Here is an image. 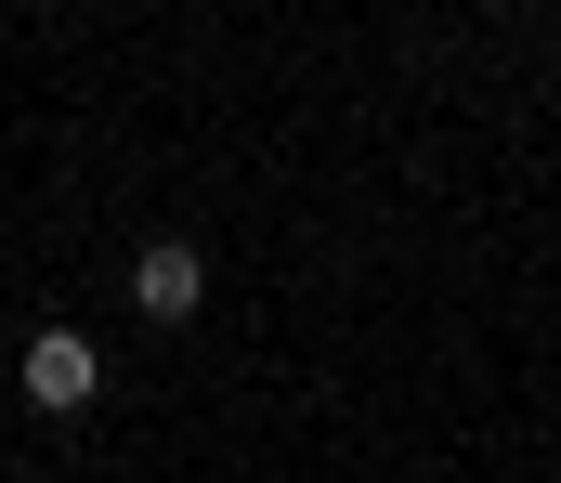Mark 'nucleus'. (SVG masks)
<instances>
[{
    "label": "nucleus",
    "mask_w": 561,
    "mask_h": 483,
    "mask_svg": "<svg viewBox=\"0 0 561 483\" xmlns=\"http://www.w3.org/2000/svg\"><path fill=\"white\" fill-rule=\"evenodd\" d=\"M131 301H144V326H183L209 301V262H196L183 235H157V249H131Z\"/></svg>",
    "instance_id": "obj_2"
},
{
    "label": "nucleus",
    "mask_w": 561,
    "mask_h": 483,
    "mask_svg": "<svg viewBox=\"0 0 561 483\" xmlns=\"http://www.w3.org/2000/svg\"><path fill=\"white\" fill-rule=\"evenodd\" d=\"M13 379H26V405H39V418H79V405H92V379H105V353H92L79 326H39Z\"/></svg>",
    "instance_id": "obj_1"
}]
</instances>
